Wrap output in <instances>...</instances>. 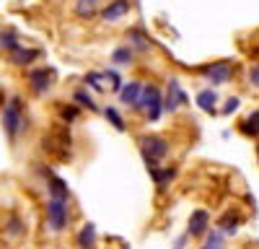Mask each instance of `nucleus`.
Returning a JSON list of instances; mask_svg holds the SVG:
<instances>
[{
    "mask_svg": "<svg viewBox=\"0 0 259 249\" xmlns=\"http://www.w3.org/2000/svg\"><path fill=\"white\" fill-rule=\"evenodd\" d=\"M41 57V50H36V47H16L13 52H8V62L11 65H16V68H29L34 60H39Z\"/></svg>",
    "mask_w": 259,
    "mask_h": 249,
    "instance_id": "8",
    "label": "nucleus"
},
{
    "mask_svg": "<svg viewBox=\"0 0 259 249\" xmlns=\"http://www.w3.org/2000/svg\"><path fill=\"white\" fill-rule=\"evenodd\" d=\"M140 153H148V156L161 161V158L168 156V143L161 135H143L140 138Z\"/></svg>",
    "mask_w": 259,
    "mask_h": 249,
    "instance_id": "7",
    "label": "nucleus"
},
{
    "mask_svg": "<svg viewBox=\"0 0 259 249\" xmlns=\"http://www.w3.org/2000/svg\"><path fill=\"white\" fill-rule=\"evenodd\" d=\"M241 223H244V216H241L239 211H233V208H231V211H226V213L221 216L218 228H221L226 236H233L236 231H239V226H241Z\"/></svg>",
    "mask_w": 259,
    "mask_h": 249,
    "instance_id": "12",
    "label": "nucleus"
},
{
    "mask_svg": "<svg viewBox=\"0 0 259 249\" xmlns=\"http://www.w3.org/2000/svg\"><path fill=\"white\" fill-rule=\"evenodd\" d=\"M96 6H99V0H75V16L83 18V21H89L96 16Z\"/></svg>",
    "mask_w": 259,
    "mask_h": 249,
    "instance_id": "18",
    "label": "nucleus"
},
{
    "mask_svg": "<svg viewBox=\"0 0 259 249\" xmlns=\"http://www.w3.org/2000/svg\"><path fill=\"white\" fill-rule=\"evenodd\" d=\"M41 174L47 177V192L50 195H55V197H70V190H68V184H65V179L55 177L50 169H45Z\"/></svg>",
    "mask_w": 259,
    "mask_h": 249,
    "instance_id": "15",
    "label": "nucleus"
},
{
    "mask_svg": "<svg viewBox=\"0 0 259 249\" xmlns=\"http://www.w3.org/2000/svg\"><path fill=\"white\" fill-rule=\"evenodd\" d=\"M239 133L246 138H259V109H254L246 119L239 122Z\"/></svg>",
    "mask_w": 259,
    "mask_h": 249,
    "instance_id": "16",
    "label": "nucleus"
},
{
    "mask_svg": "<svg viewBox=\"0 0 259 249\" xmlns=\"http://www.w3.org/2000/svg\"><path fill=\"white\" fill-rule=\"evenodd\" d=\"M16 47H21L18 34H16L13 29H0V50H6V55H8V52H13Z\"/></svg>",
    "mask_w": 259,
    "mask_h": 249,
    "instance_id": "19",
    "label": "nucleus"
},
{
    "mask_svg": "<svg viewBox=\"0 0 259 249\" xmlns=\"http://www.w3.org/2000/svg\"><path fill=\"white\" fill-rule=\"evenodd\" d=\"M6 234H8V236H13V239L24 236V234H26L24 221H21L18 216H8V218H6Z\"/></svg>",
    "mask_w": 259,
    "mask_h": 249,
    "instance_id": "22",
    "label": "nucleus"
},
{
    "mask_svg": "<svg viewBox=\"0 0 259 249\" xmlns=\"http://www.w3.org/2000/svg\"><path fill=\"white\" fill-rule=\"evenodd\" d=\"M75 244L78 246H94L96 244V226L94 223H85L80 231H78V236H75Z\"/></svg>",
    "mask_w": 259,
    "mask_h": 249,
    "instance_id": "21",
    "label": "nucleus"
},
{
    "mask_svg": "<svg viewBox=\"0 0 259 249\" xmlns=\"http://www.w3.org/2000/svg\"><path fill=\"white\" fill-rule=\"evenodd\" d=\"M197 107L207 114H218V94H215V89H202L197 94Z\"/></svg>",
    "mask_w": 259,
    "mask_h": 249,
    "instance_id": "13",
    "label": "nucleus"
},
{
    "mask_svg": "<svg viewBox=\"0 0 259 249\" xmlns=\"http://www.w3.org/2000/svg\"><path fill=\"white\" fill-rule=\"evenodd\" d=\"M104 80H109V86L119 94V89H122V78H119V73H114V70H106L104 73Z\"/></svg>",
    "mask_w": 259,
    "mask_h": 249,
    "instance_id": "29",
    "label": "nucleus"
},
{
    "mask_svg": "<svg viewBox=\"0 0 259 249\" xmlns=\"http://www.w3.org/2000/svg\"><path fill=\"white\" fill-rule=\"evenodd\" d=\"M200 73L205 75V80L210 86H223V83H231L236 75V68L228 60H218V62H207V65L200 68Z\"/></svg>",
    "mask_w": 259,
    "mask_h": 249,
    "instance_id": "4",
    "label": "nucleus"
},
{
    "mask_svg": "<svg viewBox=\"0 0 259 249\" xmlns=\"http://www.w3.org/2000/svg\"><path fill=\"white\" fill-rule=\"evenodd\" d=\"M78 117H80V107H78V104H62V107H60V119L65 124L78 122Z\"/></svg>",
    "mask_w": 259,
    "mask_h": 249,
    "instance_id": "24",
    "label": "nucleus"
},
{
    "mask_svg": "<svg viewBox=\"0 0 259 249\" xmlns=\"http://www.w3.org/2000/svg\"><path fill=\"white\" fill-rule=\"evenodd\" d=\"M104 114H106V119L112 122V128H114V130H119V133H124V130H127V124H124L122 114H119L114 107H106V109H104Z\"/></svg>",
    "mask_w": 259,
    "mask_h": 249,
    "instance_id": "26",
    "label": "nucleus"
},
{
    "mask_svg": "<svg viewBox=\"0 0 259 249\" xmlns=\"http://www.w3.org/2000/svg\"><path fill=\"white\" fill-rule=\"evenodd\" d=\"M223 239H226V234L221 231V228H207L205 231V236H202V246H207V249H212V246H221L223 244Z\"/></svg>",
    "mask_w": 259,
    "mask_h": 249,
    "instance_id": "23",
    "label": "nucleus"
},
{
    "mask_svg": "<svg viewBox=\"0 0 259 249\" xmlns=\"http://www.w3.org/2000/svg\"><path fill=\"white\" fill-rule=\"evenodd\" d=\"M26 83L36 96H45L55 86V70L52 68H31L26 73Z\"/></svg>",
    "mask_w": 259,
    "mask_h": 249,
    "instance_id": "5",
    "label": "nucleus"
},
{
    "mask_svg": "<svg viewBox=\"0 0 259 249\" xmlns=\"http://www.w3.org/2000/svg\"><path fill=\"white\" fill-rule=\"evenodd\" d=\"M130 11H133V3H130V0H112L106 8H101V21H106V24H114V21L124 18Z\"/></svg>",
    "mask_w": 259,
    "mask_h": 249,
    "instance_id": "10",
    "label": "nucleus"
},
{
    "mask_svg": "<svg viewBox=\"0 0 259 249\" xmlns=\"http://www.w3.org/2000/svg\"><path fill=\"white\" fill-rule=\"evenodd\" d=\"M207 228H210V213L202 211V208L192 211V216H189V226H187V234L194 236V239H202Z\"/></svg>",
    "mask_w": 259,
    "mask_h": 249,
    "instance_id": "9",
    "label": "nucleus"
},
{
    "mask_svg": "<svg viewBox=\"0 0 259 249\" xmlns=\"http://www.w3.org/2000/svg\"><path fill=\"white\" fill-rule=\"evenodd\" d=\"M26 128V114H24V99L21 96H11L3 107V130L8 135V140H16L18 133Z\"/></svg>",
    "mask_w": 259,
    "mask_h": 249,
    "instance_id": "1",
    "label": "nucleus"
},
{
    "mask_svg": "<svg viewBox=\"0 0 259 249\" xmlns=\"http://www.w3.org/2000/svg\"><path fill=\"white\" fill-rule=\"evenodd\" d=\"M140 91H143V83L140 80H130V83H122L119 89V101L124 107H138V99H140Z\"/></svg>",
    "mask_w": 259,
    "mask_h": 249,
    "instance_id": "11",
    "label": "nucleus"
},
{
    "mask_svg": "<svg viewBox=\"0 0 259 249\" xmlns=\"http://www.w3.org/2000/svg\"><path fill=\"white\" fill-rule=\"evenodd\" d=\"M101 80H104V73H94V70H91V73H85V75H83V83H85V86H91V89L99 91V94L106 91V86H104Z\"/></svg>",
    "mask_w": 259,
    "mask_h": 249,
    "instance_id": "25",
    "label": "nucleus"
},
{
    "mask_svg": "<svg viewBox=\"0 0 259 249\" xmlns=\"http://www.w3.org/2000/svg\"><path fill=\"white\" fill-rule=\"evenodd\" d=\"M135 109H143L148 114V122H158L161 114H163V94L156 83H143V91H140V99H138V107Z\"/></svg>",
    "mask_w": 259,
    "mask_h": 249,
    "instance_id": "3",
    "label": "nucleus"
},
{
    "mask_svg": "<svg viewBox=\"0 0 259 249\" xmlns=\"http://www.w3.org/2000/svg\"><path fill=\"white\" fill-rule=\"evenodd\" d=\"M239 107H241V99H239V96H231V99L223 104V109H221V112H223V114H233Z\"/></svg>",
    "mask_w": 259,
    "mask_h": 249,
    "instance_id": "30",
    "label": "nucleus"
},
{
    "mask_svg": "<svg viewBox=\"0 0 259 249\" xmlns=\"http://www.w3.org/2000/svg\"><path fill=\"white\" fill-rule=\"evenodd\" d=\"M70 221V197L47 195V226L52 234H62Z\"/></svg>",
    "mask_w": 259,
    "mask_h": 249,
    "instance_id": "2",
    "label": "nucleus"
},
{
    "mask_svg": "<svg viewBox=\"0 0 259 249\" xmlns=\"http://www.w3.org/2000/svg\"><path fill=\"white\" fill-rule=\"evenodd\" d=\"M112 62L114 65H133L135 62V50L130 47V45H122L112 52Z\"/></svg>",
    "mask_w": 259,
    "mask_h": 249,
    "instance_id": "17",
    "label": "nucleus"
},
{
    "mask_svg": "<svg viewBox=\"0 0 259 249\" xmlns=\"http://www.w3.org/2000/svg\"><path fill=\"white\" fill-rule=\"evenodd\" d=\"M184 101H187V96H184V91H182L179 78H171V80H168V89H166V94H163V112L174 114Z\"/></svg>",
    "mask_w": 259,
    "mask_h": 249,
    "instance_id": "6",
    "label": "nucleus"
},
{
    "mask_svg": "<svg viewBox=\"0 0 259 249\" xmlns=\"http://www.w3.org/2000/svg\"><path fill=\"white\" fill-rule=\"evenodd\" d=\"M127 36L133 39V45H135V47H138L140 52H148V50H150V42H145V36H143L140 31H130Z\"/></svg>",
    "mask_w": 259,
    "mask_h": 249,
    "instance_id": "27",
    "label": "nucleus"
},
{
    "mask_svg": "<svg viewBox=\"0 0 259 249\" xmlns=\"http://www.w3.org/2000/svg\"><path fill=\"white\" fill-rule=\"evenodd\" d=\"M246 83H249L254 91H259V62L249 68V73H246Z\"/></svg>",
    "mask_w": 259,
    "mask_h": 249,
    "instance_id": "28",
    "label": "nucleus"
},
{
    "mask_svg": "<svg viewBox=\"0 0 259 249\" xmlns=\"http://www.w3.org/2000/svg\"><path fill=\"white\" fill-rule=\"evenodd\" d=\"M73 101L78 104L80 109H89V112H99V104L94 101V96L85 91V89H78V91H73Z\"/></svg>",
    "mask_w": 259,
    "mask_h": 249,
    "instance_id": "20",
    "label": "nucleus"
},
{
    "mask_svg": "<svg viewBox=\"0 0 259 249\" xmlns=\"http://www.w3.org/2000/svg\"><path fill=\"white\" fill-rule=\"evenodd\" d=\"M256 156H259V143H256Z\"/></svg>",
    "mask_w": 259,
    "mask_h": 249,
    "instance_id": "31",
    "label": "nucleus"
},
{
    "mask_svg": "<svg viewBox=\"0 0 259 249\" xmlns=\"http://www.w3.org/2000/svg\"><path fill=\"white\" fill-rule=\"evenodd\" d=\"M150 177H153L158 190H166V187L177 179V166H163V169L156 166V169H150Z\"/></svg>",
    "mask_w": 259,
    "mask_h": 249,
    "instance_id": "14",
    "label": "nucleus"
}]
</instances>
